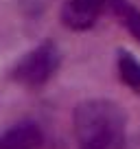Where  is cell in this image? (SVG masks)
<instances>
[{"label":"cell","mask_w":140,"mask_h":149,"mask_svg":"<svg viewBox=\"0 0 140 149\" xmlns=\"http://www.w3.org/2000/svg\"><path fill=\"white\" fill-rule=\"evenodd\" d=\"M77 149H123L127 116L116 101L88 99L72 114Z\"/></svg>","instance_id":"6da1fadb"},{"label":"cell","mask_w":140,"mask_h":149,"mask_svg":"<svg viewBox=\"0 0 140 149\" xmlns=\"http://www.w3.org/2000/svg\"><path fill=\"white\" fill-rule=\"evenodd\" d=\"M61 64V55L57 44L42 42L26 53L13 68V79L24 88H42L55 77Z\"/></svg>","instance_id":"7a4b0ae2"},{"label":"cell","mask_w":140,"mask_h":149,"mask_svg":"<svg viewBox=\"0 0 140 149\" xmlns=\"http://www.w3.org/2000/svg\"><path fill=\"white\" fill-rule=\"evenodd\" d=\"M110 0H66L61 7V24L70 31H88L96 24Z\"/></svg>","instance_id":"3957f363"},{"label":"cell","mask_w":140,"mask_h":149,"mask_svg":"<svg viewBox=\"0 0 140 149\" xmlns=\"http://www.w3.org/2000/svg\"><path fill=\"white\" fill-rule=\"evenodd\" d=\"M44 132L37 123L22 121L0 134V149H42Z\"/></svg>","instance_id":"277c9868"},{"label":"cell","mask_w":140,"mask_h":149,"mask_svg":"<svg viewBox=\"0 0 140 149\" xmlns=\"http://www.w3.org/2000/svg\"><path fill=\"white\" fill-rule=\"evenodd\" d=\"M110 9L118 22L129 31V35L140 44V11L129 0H110Z\"/></svg>","instance_id":"5b68a950"},{"label":"cell","mask_w":140,"mask_h":149,"mask_svg":"<svg viewBox=\"0 0 140 149\" xmlns=\"http://www.w3.org/2000/svg\"><path fill=\"white\" fill-rule=\"evenodd\" d=\"M116 68H118V77L121 81L131 90V92L140 94V61L136 59L131 53H118L116 59Z\"/></svg>","instance_id":"8992f818"}]
</instances>
